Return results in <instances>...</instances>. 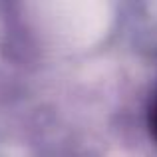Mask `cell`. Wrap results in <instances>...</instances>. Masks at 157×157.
I'll list each match as a JSON object with an SVG mask.
<instances>
[{
    "instance_id": "1",
    "label": "cell",
    "mask_w": 157,
    "mask_h": 157,
    "mask_svg": "<svg viewBox=\"0 0 157 157\" xmlns=\"http://www.w3.org/2000/svg\"><path fill=\"white\" fill-rule=\"evenodd\" d=\"M149 127H151L153 137L157 139V100L153 101V105H151V109H149Z\"/></svg>"
}]
</instances>
